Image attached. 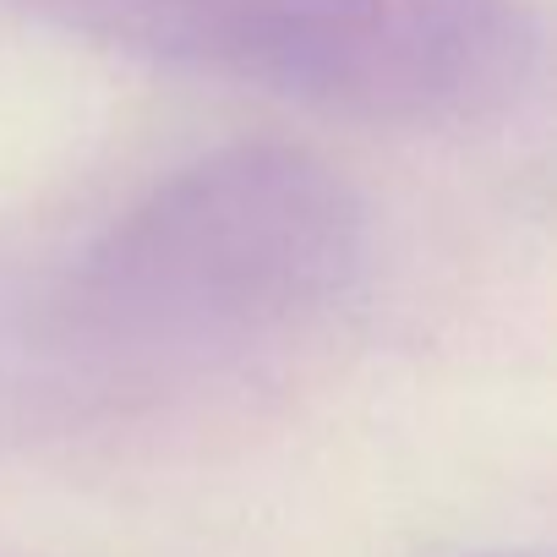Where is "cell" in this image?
Masks as SVG:
<instances>
[{
  "label": "cell",
  "mask_w": 557,
  "mask_h": 557,
  "mask_svg": "<svg viewBox=\"0 0 557 557\" xmlns=\"http://www.w3.org/2000/svg\"><path fill=\"white\" fill-rule=\"evenodd\" d=\"M104 50L388 126L503 115L535 77L524 0H23Z\"/></svg>",
  "instance_id": "cell-2"
},
{
  "label": "cell",
  "mask_w": 557,
  "mask_h": 557,
  "mask_svg": "<svg viewBox=\"0 0 557 557\" xmlns=\"http://www.w3.org/2000/svg\"><path fill=\"white\" fill-rule=\"evenodd\" d=\"M367 268L356 191L296 148H230L153 186L55 290L66 394L153 405L257 372L339 318Z\"/></svg>",
  "instance_id": "cell-1"
}]
</instances>
